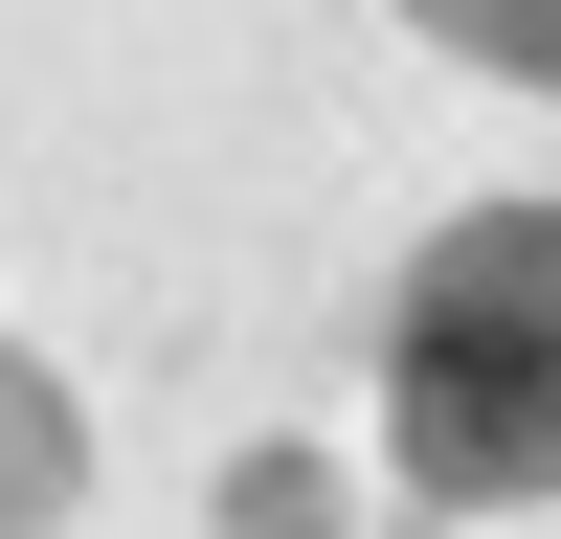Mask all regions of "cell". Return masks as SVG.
<instances>
[{"label":"cell","mask_w":561,"mask_h":539,"mask_svg":"<svg viewBox=\"0 0 561 539\" xmlns=\"http://www.w3.org/2000/svg\"><path fill=\"white\" fill-rule=\"evenodd\" d=\"M382 427H404V494H449V517H539L561 494V203H472V225L404 248Z\"/></svg>","instance_id":"1"},{"label":"cell","mask_w":561,"mask_h":539,"mask_svg":"<svg viewBox=\"0 0 561 539\" xmlns=\"http://www.w3.org/2000/svg\"><path fill=\"white\" fill-rule=\"evenodd\" d=\"M68 494H90V404L0 337V539H68Z\"/></svg>","instance_id":"2"},{"label":"cell","mask_w":561,"mask_h":539,"mask_svg":"<svg viewBox=\"0 0 561 539\" xmlns=\"http://www.w3.org/2000/svg\"><path fill=\"white\" fill-rule=\"evenodd\" d=\"M427 45H472L494 90H561V0H404Z\"/></svg>","instance_id":"3"},{"label":"cell","mask_w":561,"mask_h":539,"mask_svg":"<svg viewBox=\"0 0 561 539\" xmlns=\"http://www.w3.org/2000/svg\"><path fill=\"white\" fill-rule=\"evenodd\" d=\"M225 539H337V472H314V449H248V472H225Z\"/></svg>","instance_id":"4"}]
</instances>
